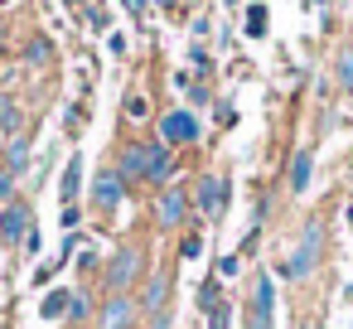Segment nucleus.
<instances>
[{"mask_svg":"<svg viewBox=\"0 0 353 329\" xmlns=\"http://www.w3.org/2000/svg\"><path fill=\"white\" fill-rule=\"evenodd\" d=\"M314 257H319V223H310V228H305V237H300L295 257H285V261H281V276H285V281H305V276L314 271Z\"/></svg>","mask_w":353,"mask_h":329,"instance_id":"f257e3e1","label":"nucleus"},{"mask_svg":"<svg viewBox=\"0 0 353 329\" xmlns=\"http://www.w3.org/2000/svg\"><path fill=\"white\" fill-rule=\"evenodd\" d=\"M170 175H174V160H170V150H165V146H145V179L165 184Z\"/></svg>","mask_w":353,"mask_h":329,"instance_id":"6e6552de","label":"nucleus"},{"mask_svg":"<svg viewBox=\"0 0 353 329\" xmlns=\"http://www.w3.org/2000/svg\"><path fill=\"white\" fill-rule=\"evenodd\" d=\"M199 305H203V310H213V305H218V281H203V290H199Z\"/></svg>","mask_w":353,"mask_h":329,"instance_id":"412c9836","label":"nucleus"},{"mask_svg":"<svg viewBox=\"0 0 353 329\" xmlns=\"http://www.w3.org/2000/svg\"><path fill=\"white\" fill-rule=\"evenodd\" d=\"M160 136H165V146L199 141V121H194V112H170V117L160 121Z\"/></svg>","mask_w":353,"mask_h":329,"instance_id":"39448f33","label":"nucleus"},{"mask_svg":"<svg viewBox=\"0 0 353 329\" xmlns=\"http://www.w3.org/2000/svg\"><path fill=\"white\" fill-rule=\"evenodd\" d=\"M247 34H252V39L266 34V6H247Z\"/></svg>","mask_w":353,"mask_h":329,"instance_id":"dca6fc26","label":"nucleus"},{"mask_svg":"<svg viewBox=\"0 0 353 329\" xmlns=\"http://www.w3.org/2000/svg\"><path fill=\"white\" fill-rule=\"evenodd\" d=\"M237 266H242V261H237V257H223V261H218V276H223V281H228V276H237Z\"/></svg>","mask_w":353,"mask_h":329,"instance_id":"393cba45","label":"nucleus"},{"mask_svg":"<svg viewBox=\"0 0 353 329\" xmlns=\"http://www.w3.org/2000/svg\"><path fill=\"white\" fill-rule=\"evenodd\" d=\"M145 305H150L155 319L165 315V276H150V286H145Z\"/></svg>","mask_w":353,"mask_h":329,"instance_id":"4468645a","label":"nucleus"},{"mask_svg":"<svg viewBox=\"0 0 353 329\" xmlns=\"http://www.w3.org/2000/svg\"><path fill=\"white\" fill-rule=\"evenodd\" d=\"M63 310H68V295H63V290H54V295L44 300V315H49V319H59Z\"/></svg>","mask_w":353,"mask_h":329,"instance_id":"6ab92c4d","label":"nucleus"},{"mask_svg":"<svg viewBox=\"0 0 353 329\" xmlns=\"http://www.w3.org/2000/svg\"><path fill=\"white\" fill-rule=\"evenodd\" d=\"M25 165H30V146H25V136H15V146H10V160H6V170H10V175H20Z\"/></svg>","mask_w":353,"mask_h":329,"instance_id":"2eb2a0df","label":"nucleus"},{"mask_svg":"<svg viewBox=\"0 0 353 329\" xmlns=\"http://www.w3.org/2000/svg\"><path fill=\"white\" fill-rule=\"evenodd\" d=\"M145 112H150V102H145L141 92H131V97H126V117H136V121H141Z\"/></svg>","mask_w":353,"mask_h":329,"instance_id":"aec40b11","label":"nucleus"},{"mask_svg":"<svg viewBox=\"0 0 353 329\" xmlns=\"http://www.w3.org/2000/svg\"><path fill=\"white\" fill-rule=\"evenodd\" d=\"M208 329H228V305H213L208 310Z\"/></svg>","mask_w":353,"mask_h":329,"instance_id":"5701e85b","label":"nucleus"},{"mask_svg":"<svg viewBox=\"0 0 353 329\" xmlns=\"http://www.w3.org/2000/svg\"><path fill=\"white\" fill-rule=\"evenodd\" d=\"M20 126H25V107H20V97H0V131L20 136Z\"/></svg>","mask_w":353,"mask_h":329,"instance_id":"ddd939ff","label":"nucleus"},{"mask_svg":"<svg viewBox=\"0 0 353 329\" xmlns=\"http://www.w3.org/2000/svg\"><path fill=\"white\" fill-rule=\"evenodd\" d=\"M10 189H15V175H10V170H0V199H10Z\"/></svg>","mask_w":353,"mask_h":329,"instance_id":"a878e982","label":"nucleus"},{"mask_svg":"<svg viewBox=\"0 0 353 329\" xmlns=\"http://www.w3.org/2000/svg\"><path fill=\"white\" fill-rule=\"evenodd\" d=\"M141 266H145L141 247H121V252L112 257V266H107V286H112L117 295H126V286H136V281H141Z\"/></svg>","mask_w":353,"mask_h":329,"instance_id":"f03ea898","label":"nucleus"},{"mask_svg":"<svg viewBox=\"0 0 353 329\" xmlns=\"http://www.w3.org/2000/svg\"><path fill=\"white\" fill-rule=\"evenodd\" d=\"M343 300H353V286H348V290H343Z\"/></svg>","mask_w":353,"mask_h":329,"instance_id":"cd10ccee","label":"nucleus"},{"mask_svg":"<svg viewBox=\"0 0 353 329\" xmlns=\"http://www.w3.org/2000/svg\"><path fill=\"white\" fill-rule=\"evenodd\" d=\"M92 199H97L102 208H117V203L126 199V179H121L117 170H102V175L92 179Z\"/></svg>","mask_w":353,"mask_h":329,"instance_id":"423d86ee","label":"nucleus"},{"mask_svg":"<svg viewBox=\"0 0 353 329\" xmlns=\"http://www.w3.org/2000/svg\"><path fill=\"white\" fill-rule=\"evenodd\" d=\"M339 83H343V88H353V54H343V59H339Z\"/></svg>","mask_w":353,"mask_h":329,"instance_id":"4be33fe9","label":"nucleus"},{"mask_svg":"<svg viewBox=\"0 0 353 329\" xmlns=\"http://www.w3.org/2000/svg\"><path fill=\"white\" fill-rule=\"evenodd\" d=\"M78 179H83V165H78V155H73L68 170H63V199H78Z\"/></svg>","mask_w":353,"mask_h":329,"instance_id":"f3484780","label":"nucleus"},{"mask_svg":"<svg viewBox=\"0 0 353 329\" xmlns=\"http://www.w3.org/2000/svg\"><path fill=\"white\" fill-rule=\"evenodd\" d=\"M68 310H73V319H83V310H88V300H83V295H68Z\"/></svg>","mask_w":353,"mask_h":329,"instance_id":"bb28decb","label":"nucleus"},{"mask_svg":"<svg viewBox=\"0 0 353 329\" xmlns=\"http://www.w3.org/2000/svg\"><path fill=\"white\" fill-rule=\"evenodd\" d=\"M194 208H199L203 218H223V208H228V184H223V175H203V179H199Z\"/></svg>","mask_w":353,"mask_h":329,"instance_id":"20e7f679","label":"nucleus"},{"mask_svg":"<svg viewBox=\"0 0 353 329\" xmlns=\"http://www.w3.org/2000/svg\"><path fill=\"white\" fill-rule=\"evenodd\" d=\"M310 170H314V155L300 150V155L290 160V194H305V189H310Z\"/></svg>","mask_w":353,"mask_h":329,"instance_id":"f8f14e48","label":"nucleus"},{"mask_svg":"<svg viewBox=\"0 0 353 329\" xmlns=\"http://www.w3.org/2000/svg\"><path fill=\"white\" fill-rule=\"evenodd\" d=\"M155 213H160V223H170V228H174V223H184L189 199H184L179 189H165V194H160V203H155Z\"/></svg>","mask_w":353,"mask_h":329,"instance_id":"1a4fd4ad","label":"nucleus"},{"mask_svg":"<svg viewBox=\"0 0 353 329\" xmlns=\"http://www.w3.org/2000/svg\"><path fill=\"white\" fill-rule=\"evenodd\" d=\"M179 252H184V257H189V261H194V257H199V252H203V237H184V247H179Z\"/></svg>","mask_w":353,"mask_h":329,"instance_id":"b1692460","label":"nucleus"},{"mask_svg":"<svg viewBox=\"0 0 353 329\" xmlns=\"http://www.w3.org/2000/svg\"><path fill=\"white\" fill-rule=\"evenodd\" d=\"M348 223H353V208H348Z\"/></svg>","mask_w":353,"mask_h":329,"instance_id":"c85d7f7f","label":"nucleus"},{"mask_svg":"<svg viewBox=\"0 0 353 329\" xmlns=\"http://www.w3.org/2000/svg\"><path fill=\"white\" fill-rule=\"evenodd\" d=\"M131 319H136V300L131 295H112L107 310H102V329H131Z\"/></svg>","mask_w":353,"mask_h":329,"instance_id":"0eeeda50","label":"nucleus"},{"mask_svg":"<svg viewBox=\"0 0 353 329\" xmlns=\"http://www.w3.org/2000/svg\"><path fill=\"white\" fill-rule=\"evenodd\" d=\"M25 59H30V63H49V39H30Z\"/></svg>","mask_w":353,"mask_h":329,"instance_id":"a211bd4d","label":"nucleus"},{"mask_svg":"<svg viewBox=\"0 0 353 329\" xmlns=\"http://www.w3.org/2000/svg\"><path fill=\"white\" fill-rule=\"evenodd\" d=\"M117 175H121V179H145V146H126Z\"/></svg>","mask_w":353,"mask_h":329,"instance_id":"9b49d317","label":"nucleus"},{"mask_svg":"<svg viewBox=\"0 0 353 329\" xmlns=\"http://www.w3.org/2000/svg\"><path fill=\"white\" fill-rule=\"evenodd\" d=\"M0 237H30V208L25 203H10L0 213Z\"/></svg>","mask_w":353,"mask_h":329,"instance_id":"9d476101","label":"nucleus"},{"mask_svg":"<svg viewBox=\"0 0 353 329\" xmlns=\"http://www.w3.org/2000/svg\"><path fill=\"white\" fill-rule=\"evenodd\" d=\"M252 329H276V286H271V271H256V286H252Z\"/></svg>","mask_w":353,"mask_h":329,"instance_id":"7ed1b4c3","label":"nucleus"}]
</instances>
